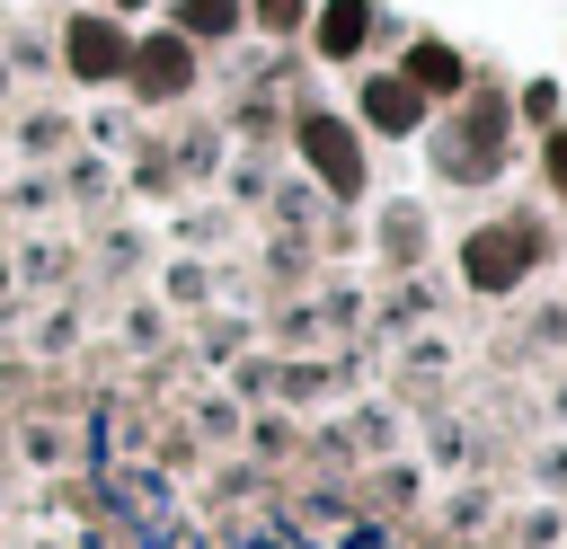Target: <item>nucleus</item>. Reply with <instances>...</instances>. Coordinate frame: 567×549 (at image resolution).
<instances>
[{"instance_id": "8", "label": "nucleus", "mask_w": 567, "mask_h": 549, "mask_svg": "<svg viewBox=\"0 0 567 549\" xmlns=\"http://www.w3.org/2000/svg\"><path fill=\"white\" fill-rule=\"evenodd\" d=\"M363 35H372V9H363V0H328V9H319V53H337V62H346Z\"/></svg>"}, {"instance_id": "7", "label": "nucleus", "mask_w": 567, "mask_h": 549, "mask_svg": "<svg viewBox=\"0 0 567 549\" xmlns=\"http://www.w3.org/2000/svg\"><path fill=\"white\" fill-rule=\"evenodd\" d=\"M363 115H372L381 133H408V124L425 115V97H416L408 80H372V89H363Z\"/></svg>"}, {"instance_id": "5", "label": "nucleus", "mask_w": 567, "mask_h": 549, "mask_svg": "<svg viewBox=\"0 0 567 549\" xmlns=\"http://www.w3.org/2000/svg\"><path fill=\"white\" fill-rule=\"evenodd\" d=\"M124 71L142 80V97H177V89L195 80V53H186V35H151V44H142Z\"/></svg>"}, {"instance_id": "9", "label": "nucleus", "mask_w": 567, "mask_h": 549, "mask_svg": "<svg viewBox=\"0 0 567 549\" xmlns=\"http://www.w3.org/2000/svg\"><path fill=\"white\" fill-rule=\"evenodd\" d=\"M239 27V0H186V35H230Z\"/></svg>"}, {"instance_id": "2", "label": "nucleus", "mask_w": 567, "mask_h": 549, "mask_svg": "<svg viewBox=\"0 0 567 549\" xmlns=\"http://www.w3.org/2000/svg\"><path fill=\"white\" fill-rule=\"evenodd\" d=\"M301 151H310V168H319L337 195H363V151H354V133H346L337 115H301Z\"/></svg>"}, {"instance_id": "6", "label": "nucleus", "mask_w": 567, "mask_h": 549, "mask_svg": "<svg viewBox=\"0 0 567 549\" xmlns=\"http://www.w3.org/2000/svg\"><path fill=\"white\" fill-rule=\"evenodd\" d=\"M399 80H408L416 97H452V89H461V53H452V44H416Z\"/></svg>"}, {"instance_id": "4", "label": "nucleus", "mask_w": 567, "mask_h": 549, "mask_svg": "<svg viewBox=\"0 0 567 549\" xmlns=\"http://www.w3.org/2000/svg\"><path fill=\"white\" fill-rule=\"evenodd\" d=\"M124 62H133V44H124L115 18H71V71L80 80H115Z\"/></svg>"}, {"instance_id": "10", "label": "nucleus", "mask_w": 567, "mask_h": 549, "mask_svg": "<svg viewBox=\"0 0 567 549\" xmlns=\"http://www.w3.org/2000/svg\"><path fill=\"white\" fill-rule=\"evenodd\" d=\"M257 18L266 27H301V0H257Z\"/></svg>"}, {"instance_id": "12", "label": "nucleus", "mask_w": 567, "mask_h": 549, "mask_svg": "<svg viewBox=\"0 0 567 549\" xmlns=\"http://www.w3.org/2000/svg\"><path fill=\"white\" fill-rule=\"evenodd\" d=\"M124 9H142V0H124Z\"/></svg>"}, {"instance_id": "1", "label": "nucleus", "mask_w": 567, "mask_h": 549, "mask_svg": "<svg viewBox=\"0 0 567 549\" xmlns=\"http://www.w3.org/2000/svg\"><path fill=\"white\" fill-rule=\"evenodd\" d=\"M461 266H470V283H478V292H505V283L532 266V230H523V221H487V230L461 248Z\"/></svg>"}, {"instance_id": "11", "label": "nucleus", "mask_w": 567, "mask_h": 549, "mask_svg": "<svg viewBox=\"0 0 567 549\" xmlns=\"http://www.w3.org/2000/svg\"><path fill=\"white\" fill-rule=\"evenodd\" d=\"M549 186H558V195H567V133H558V142H549Z\"/></svg>"}, {"instance_id": "3", "label": "nucleus", "mask_w": 567, "mask_h": 549, "mask_svg": "<svg viewBox=\"0 0 567 549\" xmlns=\"http://www.w3.org/2000/svg\"><path fill=\"white\" fill-rule=\"evenodd\" d=\"M496 151H505V106H496V97H478V106H470V124L443 142V168H452V177H487V168H496Z\"/></svg>"}]
</instances>
